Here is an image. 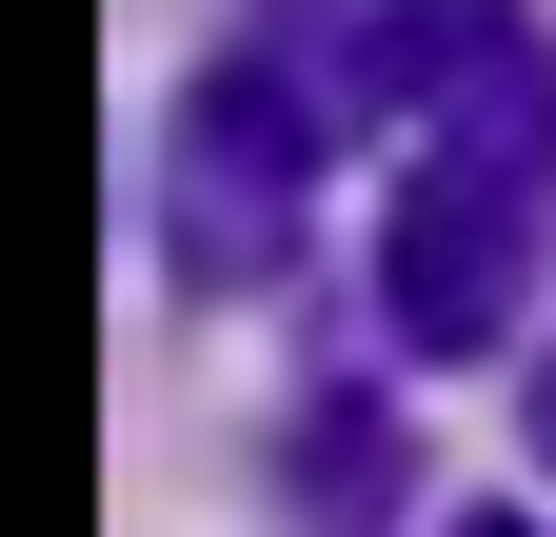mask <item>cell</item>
I'll return each mask as SVG.
<instances>
[{
  "label": "cell",
  "mask_w": 556,
  "mask_h": 537,
  "mask_svg": "<svg viewBox=\"0 0 556 537\" xmlns=\"http://www.w3.org/2000/svg\"><path fill=\"white\" fill-rule=\"evenodd\" d=\"M536 220H556V120H417L378 299L417 359H497V319L536 299Z\"/></svg>",
  "instance_id": "6da1fadb"
},
{
  "label": "cell",
  "mask_w": 556,
  "mask_h": 537,
  "mask_svg": "<svg viewBox=\"0 0 556 537\" xmlns=\"http://www.w3.org/2000/svg\"><path fill=\"white\" fill-rule=\"evenodd\" d=\"M299 199H318V160H299V100H278L258 60L179 100L160 239H179V279H199V299H219V279H278V259H299Z\"/></svg>",
  "instance_id": "7a4b0ae2"
},
{
  "label": "cell",
  "mask_w": 556,
  "mask_h": 537,
  "mask_svg": "<svg viewBox=\"0 0 556 537\" xmlns=\"http://www.w3.org/2000/svg\"><path fill=\"white\" fill-rule=\"evenodd\" d=\"M536 458H556V359H536Z\"/></svg>",
  "instance_id": "3957f363"
},
{
  "label": "cell",
  "mask_w": 556,
  "mask_h": 537,
  "mask_svg": "<svg viewBox=\"0 0 556 537\" xmlns=\"http://www.w3.org/2000/svg\"><path fill=\"white\" fill-rule=\"evenodd\" d=\"M457 537H536V517H457Z\"/></svg>",
  "instance_id": "277c9868"
}]
</instances>
